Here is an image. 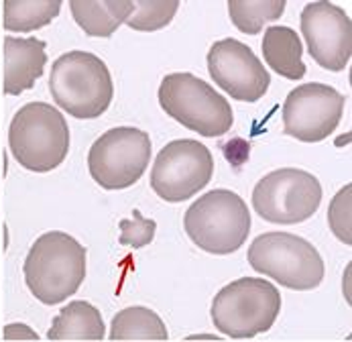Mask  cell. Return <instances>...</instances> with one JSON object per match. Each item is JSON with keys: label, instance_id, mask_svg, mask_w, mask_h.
<instances>
[{"label": "cell", "instance_id": "ba28073f", "mask_svg": "<svg viewBox=\"0 0 352 342\" xmlns=\"http://www.w3.org/2000/svg\"><path fill=\"white\" fill-rule=\"evenodd\" d=\"M151 137L137 127H116L100 135L88 153L92 180L104 190H126L147 171Z\"/></svg>", "mask_w": 352, "mask_h": 342}, {"label": "cell", "instance_id": "5b68a950", "mask_svg": "<svg viewBox=\"0 0 352 342\" xmlns=\"http://www.w3.org/2000/svg\"><path fill=\"white\" fill-rule=\"evenodd\" d=\"M159 104L182 127L208 139L226 135L234 125L230 102L190 72L167 74L161 80Z\"/></svg>", "mask_w": 352, "mask_h": 342}, {"label": "cell", "instance_id": "5bb4252c", "mask_svg": "<svg viewBox=\"0 0 352 342\" xmlns=\"http://www.w3.org/2000/svg\"><path fill=\"white\" fill-rule=\"evenodd\" d=\"M47 45L37 37L4 39V92L19 96L33 88L47 65Z\"/></svg>", "mask_w": 352, "mask_h": 342}, {"label": "cell", "instance_id": "d6986e66", "mask_svg": "<svg viewBox=\"0 0 352 342\" xmlns=\"http://www.w3.org/2000/svg\"><path fill=\"white\" fill-rule=\"evenodd\" d=\"M4 8V29L10 33H31L37 31L59 14V0H6Z\"/></svg>", "mask_w": 352, "mask_h": 342}, {"label": "cell", "instance_id": "44dd1931", "mask_svg": "<svg viewBox=\"0 0 352 342\" xmlns=\"http://www.w3.org/2000/svg\"><path fill=\"white\" fill-rule=\"evenodd\" d=\"M133 4L135 10L126 19V25L141 33L165 29L179 8L177 0H133Z\"/></svg>", "mask_w": 352, "mask_h": 342}, {"label": "cell", "instance_id": "52a82bcc", "mask_svg": "<svg viewBox=\"0 0 352 342\" xmlns=\"http://www.w3.org/2000/svg\"><path fill=\"white\" fill-rule=\"evenodd\" d=\"M249 265L256 273L296 292L316 290L324 281V259L318 248L292 233H265L249 246Z\"/></svg>", "mask_w": 352, "mask_h": 342}, {"label": "cell", "instance_id": "e0dca14e", "mask_svg": "<svg viewBox=\"0 0 352 342\" xmlns=\"http://www.w3.org/2000/svg\"><path fill=\"white\" fill-rule=\"evenodd\" d=\"M263 57L265 63L279 76L287 80H302L305 76V63H303V45L300 35L281 25H273L263 35Z\"/></svg>", "mask_w": 352, "mask_h": 342}, {"label": "cell", "instance_id": "9c48e42d", "mask_svg": "<svg viewBox=\"0 0 352 342\" xmlns=\"http://www.w3.org/2000/svg\"><path fill=\"white\" fill-rule=\"evenodd\" d=\"M322 204L320 180L296 167H283L261 178L252 190L254 212L273 224H300L311 218Z\"/></svg>", "mask_w": 352, "mask_h": 342}, {"label": "cell", "instance_id": "484cf974", "mask_svg": "<svg viewBox=\"0 0 352 342\" xmlns=\"http://www.w3.org/2000/svg\"><path fill=\"white\" fill-rule=\"evenodd\" d=\"M349 275H351V265L346 267V301L351 303V292H349Z\"/></svg>", "mask_w": 352, "mask_h": 342}, {"label": "cell", "instance_id": "d4e9b609", "mask_svg": "<svg viewBox=\"0 0 352 342\" xmlns=\"http://www.w3.org/2000/svg\"><path fill=\"white\" fill-rule=\"evenodd\" d=\"M2 336H4V341H39V334L31 326L21 324V322L6 324Z\"/></svg>", "mask_w": 352, "mask_h": 342}, {"label": "cell", "instance_id": "30bf717a", "mask_svg": "<svg viewBox=\"0 0 352 342\" xmlns=\"http://www.w3.org/2000/svg\"><path fill=\"white\" fill-rule=\"evenodd\" d=\"M212 175L214 157L210 149L194 139H177L155 157L151 188L165 202H184L201 192Z\"/></svg>", "mask_w": 352, "mask_h": 342}, {"label": "cell", "instance_id": "6da1fadb", "mask_svg": "<svg viewBox=\"0 0 352 342\" xmlns=\"http://www.w3.org/2000/svg\"><path fill=\"white\" fill-rule=\"evenodd\" d=\"M23 273L29 292L41 303L57 306L84 284L86 248L67 233H45L29 248Z\"/></svg>", "mask_w": 352, "mask_h": 342}, {"label": "cell", "instance_id": "603a6c76", "mask_svg": "<svg viewBox=\"0 0 352 342\" xmlns=\"http://www.w3.org/2000/svg\"><path fill=\"white\" fill-rule=\"evenodd\" d=\"M120 239L118 243L131 248H143L153 243L157 233V222L153 218H145L141 210H133V218L120 220Z\"/></svg>", "mask_w": 352, "mask_h": 342}, {"label": "cell", "instance_id": "7a4b0ae2", "mask_svg": "<svg viewBox=\"0 0 352 342\" xmlns=\"http://www.w3.org/2000/svg\"><path fill=\"white\" fill-rule=\"evenodd\" d=\"M50 92L53 102L76 118H98L112 98L114 84L108 65L90 51H67L51 65Z\"/></svg>", "mask_w": 352, "mask_h": 342}, {"label": "cell", "instance_id": "277c9868", "mask_svg": "<svg viewBox=\"0 0 352 342\" xmlns=\"http://www.w3.org/2000/svg\"><path fill=\"white\" fill-rule=\"evenodd\" d=\"M281 312L279 290L261 277H241L214 295L210 318L222 334L247 341L271 330Z\"/></svg>", "mask_w": 352, "mask_h": 342}, {"label": "cell", "instance_id": "4fadbf2b", "mask_svg": "<svg viewBox=\"0 0 352 342\" xmlns=\"http://www.w3.org/2000/svg\"><path fill=\"white\" fill-rule=\"evenodd\" d=\"M208 72L218 88L241 102L261 100L271 86L267 67L239 39H220L210 47Z\"/></svg>", "mask_w": 352, "mask_h": 342}, {"label": "cell", "instance_id": "cb8c5ba5", "mask_svg": "<svg viewBox=\"0 0 352 342\" xmlns=\"http://www.w3.org/2000/svg\"><path fill=\"white\" fill-rule=\"evenodd\" d=\"M249 153H251V145L245 139H232L230 143L224 145V155L234 167H241L249 159Z\"/></svg>", "mask_w": 352, "mask_h": 342}, {"label": "cell", "instance_id": "7c38bea8", "mask_svg": "<svg viewBox=\"0 0 352 342\" xmlns=\"http://www.w3.org/2000/svg\"><path fill=\"white\" fill-rule=\"evenodd\" d=\"M307 53L328 72L346 70L352 57V21L349 12L328 0L305 4L300 17Z\"/></svg>", "mask_w": 352, "mask_h": 342}, {"label": "cell", "instance_id": "8fae6325", "mask_svg": "<svg viewBox=\"0 0 352 342\" xmlns=\"http://www.w3.org/2000/svg\"><path fill=\"white\" fill-rule=\"evenodd\" d=\"M344 104L346 98L328 84H302L285 98L283 131L303 143H320L338 129Z\"/></svg>", "mask_w": 352, "mask_h": 342}, {"label": "cell", "instance_id": "ffe728a7", "mask_svg": "<svg viewBox=\"0 0 352 342\" xmlns=\"http://www.w3.org/2000/svg\"><path fill=\"white\" fill-rule=\"evenodd\" d=\"M285 6V0H230L228 14L241 33L256 35L265 23L279 19Z\"/></svg>", "mask_w": 352, "mask_h": 342}, {"label": "cell", "instance_id": "9a60e30c", "mask_svg": "<svg viewBox=\"0 0 352 342\" xmlns=\"http://www.w3.org/2000/svg\"><path fill=\"white\" fill-rule=\"evenodd\" d=\"M106 326L100 310L90 301L76 299L53 318L47 339L51 342H102Z\"/></svg>", "mask_w": 352, "mask_h": 342}, {"label": "cell", "instance_id": "8992f818", "mask_svg": "<svg viewBox=\"0 0 352 342\" xmlns=\"http://www.w3.org/2000/svg\"><path fill=\"white\" fill-rule=\"evenodd\" d=\"M184 228L201 250L210 255H230L249 239L251 212L236 192L212 190L188 208Z\"/></svg>", "mask_w": 352, "mask_h": 342}, {"label": "cell", "instance_id": "ac0fdd59", "mask_svg": "<svg viewBox=\"0 0 352 342\" xmlns=\"http://www.w3.org/2000/svg\"><path fill=\"white\" fill-rule=\"evenodd\" d=\"M110 342H165L167 326L161 316L145 306L120 310L110 324Z\"/></svg>", "mask_w": 352, "mask_h": 342}, {"label": "cell", "instance_id": "2e32d148", "mask_svg": "<svg viewBox=\"0 0 352 342\" xmlns=\"http://www.w3.org/2000/svg\"><path fill=\"white\" fill-rule=\"evenodd\" d=\"M74 21L88 37H112L135 10L133 0H69Z\"/></svg>", "mask_w": 352, "mask_h": 342}, {"label": "cell", "instance_id": "7402d4cb", "mask_svg": "<svg viewBox=\"0 0 352 342\" xmlns=\"http://www.w3.org/2000/svg\"><path fill=\"white\" fill-rule=\"evenodd\" d=\"M352 184H346L338 190V194L332 197L328 206V226L332 235L344 243L352 244Z\"/></svg>", "mask_w": 352, "mask_h": 342}, {"label": "cell", "instance_id": "3957f363", "mask_svg": "<svg viewBox=\"0 0 352 342\" xmlns=\"http://www.w3.org/2000/svg\"><path fill=\"white\" fill-rule=\"evenodd\" d=\"M8 147L19 165L47 173L59 167L69 153L67 120L47 102H29L10 120Z\"/></svg>", "mask_w": 352, "mask_h": 342}]
</instances>
